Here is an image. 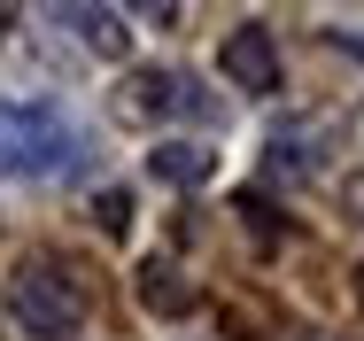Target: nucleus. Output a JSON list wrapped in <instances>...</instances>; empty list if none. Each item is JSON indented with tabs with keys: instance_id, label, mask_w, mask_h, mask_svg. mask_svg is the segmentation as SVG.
Returning <instances> with one entry per match:
<instances>
[{
	"instance_id": "1",
	"label": "nucleus",
	"mask_w": 364,
	"mask_h": 341,
	"mask_svg": "<svg viewBox=\"0 0 364 341\" xmlns=\"http://www.w3.org/2000/svg\"><path fill=\"white\" fill-rule=\"evenodd\" d=\"M8 310H16V326L39 341H70L85 326V279L70 264H55V256H23L16 272H8Z\"/></svg>"
},
{
	"instance_id": "2",
	"label": "nucleus",
	"mask_w": 364,
	"mask_h": 341,
	"mask_svg": "<svg viewBox=\"0 0 364 341\" xmlns=\"http://www.w3.org/2000/svg\"><path fill=\"white\" fill-rule=\"evenodd\" d=\"M77 155V125L55 109V101H0V171H63Z\"/></svg>"
},
{
	"instance_id": "3",
	"label": "nucleus",
	"mask_w": 364,
	"mask_h": 341,
	"mask_svg": "<svg viewBox=\"0 0 364 341\" xmlns=\"http://www.w3.org/2000/svg\"><path fill=\"white\" fill-rule=\"evenodd\" d=\"M225 78L240 85V93H272L279 85V47H272V31L264 23H240V31H225Z\"/></svg>"
},
{
	"instance_id": "4",
	"label": "nucleus",
	"mask_w": 364,
	"mask_h": 341,
	"mask_svg": "<svg viewBox=\"0 0 364 341\" xmlns=\"http://www.w3.org/2000/svg\"><path fill=\"white\" fill-rule=\"evenodd\" d=\"M171 109H186V78H171V70L124 78V117H171Z\"/></svg>"
},
{
	"instance_id": "5",
	"label": "nucleus",
	"mask_w": 364,
	"mask_h": 341,
	"mask_svg": "<svg viewBox=\"0 0 364 341\" xmlns=\"http://www.w3.org/2000/svg\"><path fill=\"white\" fill-rule=\"evenodd\" d=\"M140 303L155 310V318H186V310H194V287H186V272H178V264L147 256V264H140Z\"/></svg>"
},
{
	"instance_id": "6",
	"label": "nucleus",
	"mask_w": 364,
	"mask_h": 341,
	"mask_svg": "<svg viewBox=\"0 0 364 341\" xmlns=\"http://www.w3.org/2000/svg\"><path fill=\"white\" fill-rule=\"evenodd\" d=\"M63 23H70L77 39L93 47V55H109V63H124V47H132V31H124V16L117 8H55Z\"/></svg>"
},
{
	"instance_id": "7",
	"label": "nucleus",
	"mask_w": 364,
	"mask_h": 341,
	"mask_svg": "<svg viewBox=\"0 0 364 341\" xmlns=\"http://www.w3.org/2000/svg\"><path fill=\"white\" fill-rule=\"evenodd\" d=\"M147 171H155V179H171V187H202L218 163H210V147H194V140H163V147L147 155Z\"/></svg>"
},
{
	"instance_id": "8",
	"label": "nucleus",
	"mask_w": 364,
	"mask_h": 341,
	"mask_svg": "<svg viewBox=\"0 0 364 341\" xmlns=\"http://www.w3.org/2000/svg\"><path fill=\"white\" fill-rule=\"evenodd\" d=\"M93 217H101V233H124V225H132V194H124V187L93 194Z\"/></svg>"
}]
</instances>
